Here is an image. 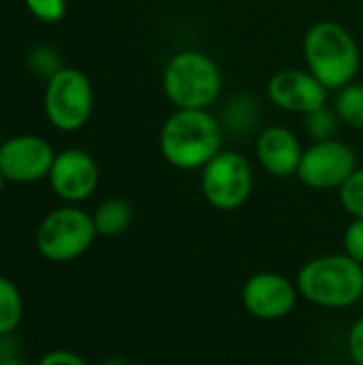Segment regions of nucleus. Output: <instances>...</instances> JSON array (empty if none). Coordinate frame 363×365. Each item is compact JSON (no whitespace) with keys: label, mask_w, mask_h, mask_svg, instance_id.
I'll return each mask as SVG.
<instances>
[{"label":"nucleus","mask_w":363,"mask_h":365,"mask_svg":"<svg viewBox=\"0 0 363 365\" xmlns=\"http://www.w3.org/2000/svg\"><path fill=\"white\" fill-rule=\"evenodd\" d=\"M225 130L208 109H175L163 124V158L182 171L203 169L223 150Z\"/></svg>","instance_id":"1"},{"label":"nucleus","mask_w":363,"mask_h":365,"mask_svg":"<svg viewBox=\"0 0 363 365\" xmlns=\"http://www.w3.org/2000/svg\"><path fill=\"white\" fill-rule=\"evenodd\" d=\"M28 11L45 24H56L66 13V0H24Z\"/></svg>","instance_id":"20"},{"label":"nucleus","mask_w":363,"mask_h":365,"mask_svg":"<svg viewBox=\"0 0 363 365\" xmlns=\"http://www.w3.org/2000/svg\"><path fill=\"white\" fill-rule=\"evenodd\" d=\"M349 355L355 365H363V319H359L349 331Z\"/></svg>","instance_id":"24"},{"label":"nucleus","mask_w":363,"mask_h":365,"mask_svg":"<svg viewBox=\"0 0 363 365\" xmlns=\"http://www.w3.org/2000/svg\"><path fill=\"white\" fill-rule=\"evenodd\" d=\"M340 203L353 218H363V167H357L340 186Z\"/></svg>","instance_id":"19"},{"label":"nucleus","mask_w":363,"mask_h":365,"mask_svg":"<svg viewBox=\"0 0 363 365\" xmlns=\"http://www.w3.org/2000/svg\"><path fill=\"white\" fill-rule=\"evenodd\" d=\"M0 145H2V141H0Z\"/></svg>","instance_id":"29"},{"label":"nucleus","mask_w":363,"mask_h":365,"mask_svg":"<svg viewBox=\"0 0 363 365\" xmlns=\"http://www.w3.org/2000/svg\"><path fill=\"white\" fill-rule=\"evenodd\" d=\"M0 365H30L26 364L24 359H19V357H13V359H6V361H0Z\"/></svg>","instance_id":"26"},{"label":"nucleus","mask_w":363,"mask_h":365,"mask_svg":"<svg viewBox=\"0 0 363 365\" xmlns=\"http://www.w3.org/2000/svg\"><path fill=\"white\" fill-rule=\"evenodd\" d=\"M56 152L39 135H17L0 145V169L13 184H32L49 175Z\"/></svg>","instance_id":"9"},{"label":"nucleus","mask_w":363,"mask_h":365,"mask_svg":"<svg viewBox=\"0 0 363 365\" xmlns=\"http://www.w3.org/2000/svg\"><path fill=\"white\" fill-rule=\"evenodd\" d=\"M96 160L79 148H68L56 154L47 175L51 190L66 203H81L94 195L98 186Z\"/></svg>","instance_id":"12"},{"label":"nucleus","mask_w":363,"mask_h":365,"mask_svg":"<svg viewBox=\"0 0 363 365\" xmlns=\"http://www.w3.org/2000/svg\"><path fill=\"white\" fill-rule=\"evenodd\" d=\"M355 169V150L334 137L325 141H315L304 150L297 178L302 180V184L315 190H340V186L353 175Z\"/></svg>","instance_id":"8"},{"label":"nucleus","mask_w":363,"mask_h":365,"mask_svg":"<svg viewBox=\"0 0 363 365\" xmlns=\"http://www.w3.org/2000/svg\"><path fill=\"white\" fill-rule=\"evenodd\" d=\"M92 220H94L98 235L116 237L128 229L133 220V210L124 199H107L96 207V212L92 214Z\"/></svg>","instance_id":"15"},{"label":"nucleus","mask_w":363,"mask_h":365,"mask_svg":"<svg viewBox=\"0 0 363 365\" xmlns=\"http://www.w3.org/2000/svg\"><path fill=\"white\" fill-rule=\"evenodd\" d=\"M201 190L205 201L220 212L242 207L252 192V167L235 150H220L201 169Z\"/></svg>","instance_id":"7"},{"label":"nucleus","mask_w":363,"mask_h":365,"mask_svg":"<svg viewBox=\"0 0 363 365\" xmlns=\"http://www.w3.org/2000/svg\"><path fill=\"white\" fill-rule=\"evenodd\" d=\"M45 115L62 133L79 130L88 124L94 109V90L79 68L62 66L47 79L43 96Z\"/></svg>","instance_id":"6"},{"label":"nucleus","mask_w":363,"mask_h":365,"mask_svg":"<svg viewBox=\"0 0 363 365\" xmlns=\"http://www.w3.org/2000/svg\"><path fill=\"white\" fill-rule=\"evenodd\" d=\"M327 88L306 68H282L267 81V98L282 111L306 115L327 105Z\"/></svg>","instance_id":"11"},{"label":"nucleus","mask_w":363,"mask_h":365,"mask_svg":"<svg viewBox=\"0 0 363 365\" xmlns=\"http://www.w3.org/2000/svg\"><path fill=\"white\" fill-rule=\"evenodd\" d=\"M336 113L351 128H363V83L351 81L338 90Z\"/></svg>","instance_id":"17"},{"label":"nucleus","mask_w":363,"mask_h":365,"mask_svg":"<svg viewBox=\"0 0 363 365\" xmlns=\"http://www.w3.org/2000/svg\"><path fill=\"white\" fill-rule=\"evenodd\" d=\"M297 291L315 306L342 310L363 297V265L349 255H327L308 261L297 272Z\"/></svg>","instance_id":"3"},{"label":"nucleus","mask_w":363,"mask_h":365,"mask_svg":"<svg viewBox=\"0 0 363 365\" xmlns=\"http://www.w3.org/2000/svg\"><path fill=\"white\" fill-rule=\"evenodd\" d=\"M103 365H128V364H126V361H122V359H118V357H111V359L103 361Z\"/></svg>","instance_id":"27"},{"label":"nucleus","mask_w":363,"mask_h":365,"mask_svg":"<svg viewBox=\"0 0 363 365\" xmlns=\"http://www.w3.org/2000/svg\"><path fill=\"white\" fill-rule=\"evenodd\" d=\"M36 365H88V361L83 357H79L77 353H73V351L56 349V351L45 353Z\"/></svg>","instance_id":"23"},{"label":"nucleus","mask_w":363,"mask_h":365,"mask_svg":"<svg viewBox=\"0 0 363 365\" xmlns=\"http://www.w3.org/2000/svg\"><path fill=\"white\" fill-rule=\"evenodd\" d=\"M340 118L336 111L321 107L317 111H310L304 115V130L315 139V141H325V139H334L336 130H338Z\"/></svg>","instance_id":"18"},{"label":"nucleus","mask_w":363,"mask_h":365,"mask_svg":"<svg viewBox=\"0 0 363 365\" xmlns=\"http://www.w3.org/2000/svg\"><path fill=\"white\" fill-rule=\"evenodd\" d=\"M30 64H32V68H34L39 75H45L47 79L53 77V75L62 68L60 58H58L56 51L49 49V47H39V49H34V53L30 56Z\"/></svg>","instance_id":"21"},{"label":"nucleus","mask_w":363,"mask_h":365,"mask_svg":"<svg viewBox=\"0 0 363 365\" xmlns=\"http://www.w3.org/2000/svg\"><path fill=\"white\" fill-rule=\"evenodd\" d=\"M21 314H24V302L17 284L11 278L0 276V336L13 334L21 321Z\"/></svg>","instance_id":"16"},{"label":"nucleus","mask_w":363,"mask_h":365,"mask_svg":"<svg viewBox=\"0 0 363 365\" xmlns=\"http://www.w3.org/2000/svg\"><path fill=\"white\" fill-rule=\"evenodd\" d=\"M163 90L175 109H208L220 96L223 73L208 53L186 49L167 62Z\"/></svg>","instance_id":"4"},{"label":"nucleus","mask_w":363,"mask_h":365,"mask_svg":"<svg viewBox=\"0 0 363 365\" xmlns=\"http://www.w3.org/2000/svg\"><path fill=\"white\" fill-rule=\"evenodd\" d=\"M304 58L308 71L327 88L349 86L362 64L359 47L353 34L336 21H319L304 36Z\"/></svg>","instance_id":"2"},{"label":"nucleus","mask_w":363,"mask_h":365,"mask_svg":"<svg viewBox=\"0 0 363 365\" xmlns=\"http://www.w3.org/2000/svg\"><path fill=\"white\" fill-rule=\"evenodd\" d=\"M344 255L363 265V218H353L344 231Z\"/></svg>","instance_id":"22"},{"label":"nucleus","mask_w":363,"mask_h":365,"mask_svg":"<svg viewBox=\"0 0 363 365\" xmlns=\"http://www.w3.org/2000/svg\"><path fill=\"white\" fill-rule=\"evenodd\" d=\"M96 235L90 214L75 205H64L41 220L34 244L43 259L51 263H68L86 255Z\"/></svg>","instance_id":"5"},{"label":"nucleus","mask_w":363,"mask_h":365,"mask_svg":"<svg viewBox=\"0 0 363 365\" xmlns=\"http://www.w3.org/2000/svg\"><path fill=\"white\" fill-rule=\"evenodd\" d=\"M6 182H9V180L4 178V173H2V169H0V195L4 192V186H6Z\"/></svg>","instance_id":"28"},{"label":"nucleus","mask_w":363,"mask_h":365,"mask_svg":"<svg viewBox=\"0 0 363 365\" xmlns=\"http://www.w3.org/2000/svg\"><path fill=\"white\" fill-rule=\"evenodd\" d=\"M259 118H261L259 101L252 98L250 94H237L225 103L218 122L225 133L233 137H246L257 128Z\"/></svg>","instance_id":"14"},{"label":"nucleus","mask_w":363,"mask_h":365,"mask_svg":"<svg viewBox=\"0 0 363 365\" xmlns=\"http://www.w3.org/2000/svg\"><path fill=\"white\" fill-rule=\"evenodd\" d=\"M19 357V342L13 334H2L0 336V361Z\"/></svg>","instance_id":"25"},{"label":"nucleus","mask_w":363,"mask_h":365,"mask_svg":"<svg viewBox=\"0 0 363 365\" xmlns=\"http://www.w3.org/2000/svg\"><path fill=\"white\" fill-rule=\"evenodd\" d=\"M297 295V284H293L287 276L261 272L246 280L242 289V304L261 321H278L293 312Z\"/></svg>","instance_id":"10"},{"label":"nucleus","mask_w":363,"mask_h":365,"mask_svg":"<svg viewBox=\"0 0 363 365\" xmlns=\"http://www.w3.org/2000/svg\"><path fill=\"white\" fill-rule=\"evenodd\" d=\"M304 148L300 139L285 126H270L257 137V156L261 167L274 178L297 175Z\"/></svg>","instance_id":"13"}]
</instances>
